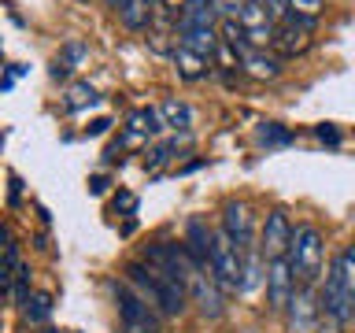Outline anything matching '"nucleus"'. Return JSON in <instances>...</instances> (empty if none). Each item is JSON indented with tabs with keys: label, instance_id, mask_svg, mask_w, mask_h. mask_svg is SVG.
<instances>
[{
	"label": "nucleus",
	"instance_id": "nucleus-1",
	"mask_svg": "<svg viewBox=\"0 0 355 333\" xmlns=\"http://www.w3.org/2000/svg\"><path fill=\"white\" fill-rule=\"evenodd\" d=\"M318 307L329 322H355V241L344 248L337 259H333L329 274H326V285L318 293Z\"/></svg>",
	"mask_w": 355,
	"mask_h": 333
},
{
	"label": "nucleus",
	"instance_id": "nucleus-2",
	"mask_svg": "<svg viewBox=\"0 0 355 333\" xmlns=\"http://www.w3.org/2000/svg\"><path fill=\"white\" fill-rule=\"evenodd\" d=\"M126 278H130V285H137V293L148 300L159 315H182V307L189 300V289L178 285L174 278H166L159 266L137 259V263L126 266Z\"/></svg>",
	"mask_w": 355,
	"mask_h": 333
},
{
	"label": "nucleus",
	"instance_id": "nucleus-3",
	"mask_svg": "<svg viewBox=\"0 0 355 333\" xmlns=\"http://www.w3.org/2000/svg\"><path fill=\"white\" fill-rule=\"evenodd\" d=\"M285 263L293 271L296 289H315L322 274V233L318 226H293V241H288Z\"/></svg>",
	"mask_w": 355,
	"mask_h": 333
},
{
	"label": "nucleus",
	"instance_id": "nucleus-4",
	"mask_svg": "<svg viewBox=\"0 0 355 333\" xmlns=\"http://www.w3.org/2000/svg\"><path fill=\"white\" fill-rule=\"evenodd\" d=\"M115 300H119V315H122V322H126V330H133V333H159L163 315L141 293H133L130 285H115Z\"/></svg>",
	"mask_w": 355,
	"mask_h": 333
},
{
	"label": "nucleus",
	"instance_id": "nucleus-5",
	"mask_svg": "<svg viewBox=\"0 0 355 333\" xmlns=\"http://www.w3.org/2000/svg\"><path fill=\"white\" fill-rule=\"evenodd\" d=\"M311 30H315V15H304V11H288V15L277 22L270 44L277 49V56H296V52L307 49Z\"/></svg>",
	"mask_w": 355,
	"mask_h": 333
},
{
	"label": "nucleus",
	"instance_id": "nucleus-6",
	"mask_svg": "<svg viewBox=\"0 0 355 333\" xmlns=\"http://www.w3.org/2000/svg\"><path fill=\"white\" fill-rule=\"evenodd\" d=\"M237 26H241V37L248 49H266V44L274 41V30H277V22L270 19V11H266L263 4H244L241 8V15H237Z\"/></svg>",
	"mask_w": 355,
	"mask_h": 333
},
{
	"label": "nucleus",
	"instance_id": "nucleus-7",
	"mask_svg": "<svg viewBox=\"0 0 355 333\" xmlns=\"http://www.w3.org/2000/svg\"><path fill=\"white\" fill-rule=\"evenodd\" d=\"M288 241H293V222H288V215L285 211H270L263 222V233H259V259H266V263L285 259Z\"/></svg>",
	"mask_w": 355,
	"mask_h": 333
},
{
	"label": "nucleus",
	"instance_id": "nucleus-8",
	"mask_svg": "<svg viewBox=\"0 0 355 333\" xmlns=\"http://www.w3.org/2000/svg\"><path fill=\"white\" fill-rule=\"evenodd\" d=\"M222 233L237 244V252L244 259H252V241H255V222H252V211L237 204V200H230L226 211H222Z\"/></svg>",
	"mask_w": 355,
	"mask_h": 333
},
{
	"label": "nucleus",
	"instance_id": "nucleus-9",
	"mask_svg": "<svg viewBox=\"0 0 355 333\" xmlns=\"http://www.w3.org/2000/svg\"><path fill=\"white\" fill-rule=\"evenodd\" d=\"M266 300H270V307L274 311H285L288 307V300H293V271H288V263L285 259H274V263H266Z\"/></svg>",
	"mask_w": 355,
	"mask_h": 333
},
{
	"label": "nucleus",
	"instance_id": "nucleus-10",
	"mask_svg": "<svg viewBox=\"0 0 355 333\" xmlns=\"http://www.w3.org/2000/svg\"><path fill=\"white\" fill-rule=\"evenodd\" d=\"M288 311H293V330H307L311 322L322 315L315 289H293V300H288Z\"/></svg>",
	"mask_w": 355,
	"mask_h": 333
},
{
	"label": "nucleus",
	"instance_id": "nucleus-11",
	"mask_svg": "<svg viewBox=\"0 0 355 333\" xmlns=\"http://www.w3.org/2000/svg\"><path fill=\"white\" fill-rule=\"evenodd\" d=\"M107 8L122 19V26L130 30H144L152 19V4L148 0H107Z\"/></svg>",
	"mask_w": 355,
	"mask_h": 333
},
{
	"label": "nucleus",
	"instance_id": "nucleus-12",
	"mask_svg": "<svg viewBox=\"0 0 355 333\" xmlns=\"http://www.w3.org/2000/svg\"><path fill=\"white\" fill-rule=\"evenodd\" d=\"M171 60H174V71L185 78V82H200V78H207L211 74V60H204V56H196V52H189L185 44H174V52H171Z\"/></svg>",
	"mask_w": 355,
	"mask_h": 333
},
{
	"label": "nucleus",
	"instance_id": "nucleus-13",
	"mask_svg": "<svg viewBox=\"0 0 355 333\" xmlns=\"http://www.w3.org/2000/svg\"><path fill=\"white\" fill-rule=\"evenodd\" d=\"M159 119H163V130H174V133L193 130V108H189L185 100H163Z\"/></svg>",
	"mask_w": 355,
	"mask_h": 333
},
{
	"label": "nucleus",
	"instance_id": "nucleus-14",
	"mask_svg": "<svg viewBox=\"0 0 355 333\" xmlns=\"http://www.w3.org/2000/svg\"><path fill=\"white\" fill-rule=\"evenodd\" d=\"M85 56H89V49H85L82 41H67V44H63V52L52 60V71H49V74L55 78V82H60V78H67V74H71L74 67L85 60Z\"/></svg>",
	"mask_w": 355,
	"mask_h": 333
},
{
	"label": "nucleus",
	"instance_id": "nucleus-15",
	"mask_svg": "<svg viewBox=\"0 0 355 333\" xmlns=\"http://www.w3.org/2000/svg\"><path fill=\"white\" fill-rule=\"evenodd\" d=\"M241 67H248L255 78H277L282 74V63L274 56H266V49H248L241 56Z\"/></svg>",
	"mask_w": 355,
	"mask_h": 333
},
{
	"label": "nucleus",
	"instance_id": "nucleus-16",
	"mask_svg": "<svg viewBox=\"0 0 355 333\" xmlns=\"http://www.w3.org/2000/svg\"><path fill=\"white\" fill-rule=\"evenodd\" d=\"M96 104H100V93L89 82H74L63 96V111H85V108H96Z\"/></svg>",
	"mask_w": 355,
	"mask_h": 333
},
{
	"label": "nucleus",
	"instance_id": "nucleus-17",
	"mask_svg": "<svg viewBox=\"0 0 355 333\" xmlns=\"http://www.w3.org/2000/svg\"><path fill=\"white\" fill-rule=\"evenodd\" d=\"M174 155H178V137L152 144V148H148V155H144V171H148V174H159L163 166L174 160Z\"/></svg>",
	"mask_w": 355,
	"mask_h": 333
},
{
	"label": "nucleus",
	"instance_id": "nucleus-18",
	"mask_svg": "<svg viewBox=\"0 0 355 333\" xmlns=\"http://www.w3.org/2000/svg\"><path fill=\"white\" fill-rule=\"evenodd\" d=\"M52 315V296L49 293H30L26 296V318L30 322H44Z\"/></svg>",
	"mask_w": 355,
	"mask_h": 333
},
{
	"label": "nucleus",
	"instance_id": "nucleus-19",
	"mask_svg": "<svg viewBox=\"0 0 355 333\" xmlns=\"http://www.w3.org/2000/svg\"><path fill=\"white\" fill-rule=\"evenodd\" d=\"M259 141H263V144H293V141H296V133H293V130H285V126H277V122H263Z\"/></svg>",
	"mask_w": 355,
	"mask_h": 333
},
{
	"label": "nucleus",
	"instance_id": "nucleus-20",
	"mask_svg": "<svg viewBox=\"0 0 355 333\" xmlns=\"http://www.w3.org/2000/svg\"><path fill=\"white\" fill-rule=\"evenodd\" d=\"M244 4H248V0H211V11H218L222 19H237Z\"/></svg>",
	"mask_w": 355,
	"mask_h": 333
},
{
	"label": "nucleus",
	"instance_id": "nucleus-21",
	"mask_svg": "<svg viewBox=\"0 0 355 333\" xmlns=\"http://www.w3.org/2000/svg\"><path fill=\"white\" fill-rule=\"evenodd\" d=\"M152 8H159V11H174V15H182V8H185V0H148Z\"/></svg>",
	"mask_w": 355,
	"mask_h": 333
},
{
	"label": "nucleus",
	"instance_id": "nucleus-22",
	"mask_svg": "<svg viewBox=\"0 0 355 333\" xmlns=\"http://www.w3.org/2000/svg\"><path fill=\"white\" fill-rule=\"evenodd\" d=\"M315 137H318V141H326V144H340V133L333 130V126H318V130H315Z\"/></svg>",
	"mask_w": 355,
	"mask_h": 333
},
{
	"label": "nucleus",
	"instance_id": "nucleus-23",
	"mask_svg": "<svg viewBox=\"0 0 355 333\" xmlns=\"http://www.w3.org/2000/svg\"><path fill=\"white\" fill-rule=\"evenodd\" d=\"M288 4H293L296 11H304V15H315L318 11V0H288Z\"/></svg>",
	"mask_w": 355,
	"mask_h": 333
},
{
	"label": "nucleus",
	"instance_id": "nucleus-24",
	"mask_svg": "<svg viewBox=\"0 0 355 333\" xmlns=\"http://www.w3.org/2000/svg\"><path fill=\"white\" fill-rule=\"evenodd\" d=\"M119 207H122V211H133V207H137V200H133L130 193H122V196H115V211H119Z\"/></svg>",
	"mask_w": 355,
	"mask_h": 333
},
{
	"label": "nucleus",
	"instance_id": "nucleus-25",
	"mask_svg": "<svg viewBox=\"0 0 355 333\" xmlns=\"http://www.w3.org/2000/svg\"><path fill=\"white\" fill-rule=\"evenodd\" d=\"M315 333H340V326H337V322H326V326H318Z\"/></svg>",
	"mask_w": 355,
	"mask_h": 333
},
{
	"label": "nucleus",
	"instance_id": "nucleus-26",
	"mask_svg": "<svg viewBox=\"0 0 355 333\" xmlns=\"http://www.w3.org/2000/svg\"><path fill=\"white\" fill-rule=\"evenodd\" d=\"M49 333H55V330H49Z\"/></svg>",
	"mask_w": 355,
	"mask_h": 333
},
{
	"label": "nucleus",
	"instance_id": "nucleus-27",
	"mask_svg": "<svg viewBox=\"0 0 355 333\" xmlns=\"http://www.w3.org/2000/svg\"><path fill=\"white\" fill-rule=\"evenodd\" d=\"M0 293H4V289H0Z\"/></svg>",
	"mask_w": 355,
	"mask_h": 333
}]
</instances>
